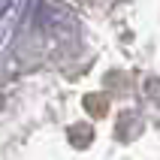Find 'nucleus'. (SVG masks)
Listing matches in <instances>:
<instances>
[{
    "label": "nucleus",
    "mask_w": 160,
    "mask_h": 160,
    "mask_svg": "<svg viewBox=\"0 0 160 160\" xmlns=\"http://www.w3.org/2000/svg\"><path fill=\"white\" fill-rule=\"evenodd\" d=\"M6 9H9V0H0V15H3Z\"/></svg>",
    "instance_id": "f257e3e1"
}]
</instances>
